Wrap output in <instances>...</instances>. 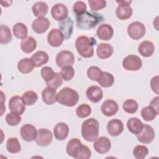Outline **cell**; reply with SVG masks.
Wrapping results in <instances>:
<instances>
[{
	"label": "cell",
	"instance_id": "1",
	"mask_svg": "<svg viewBox=\"0 0 159 159\" xmlns=\"http://www.w3.org/2000/svg\"><path fill=\"white\" fill-rule=\"evenodd\" d=\"M104 17L101 14L96 12H84L83 14L76 16V23L78 28L88 30L94 28L98 24L102 22Z\"/></svg>",
	"mask_w": 159,
	"mask_h": 159
},
{
	"label": "cell",
	"instance_id": "2",
	"mask_svg": "<svg viewBox=\"0 0 159 159\" xmlns=\"http://www.w3.org/2000/svg\"><path fill=\"white\" fill-rule=\"evenodd\" d=\"M96 40L93 37L85 35L79 36L75 42V47L78 53L83 58H91L94 55V45Z\"/></svg>",
	"mask_w": 159,
	"mask_h": 159
},
{
	"label": "cell",
	"instance_id": "3",
	"mask_svg": "<svg viewBox=\"0 0 159 159\" xmlns=\"http://www.w3.org/2000/svg\"><path fill=\"white\" fill-rule=\"evenodd\" d=\"M99 124L97 119L89 118L84 120L81 125V135L83 138L89 142H94L99 136Z\"/></svg>",
	"mask_w": 159,
	"mask_h": 159
},
{
	"label": "cell",
	"instance_id": "4",
	"mask_svg": "<svg viewBox=\"0 0 159 159\" xmlns=\"http://www.w3.org/2000/svg\"><path fill=\"white\" fill-rule=\"evenodd\" d=\"M78 101L79 95L77 91L69 87L62 88L57 95V101L67 107L75 106Z\"/></svg>",
	"mask_w": 159,
	"mask_h": 159
},
{
	"label": "cell",
	"instance_id": "5",
	"mask_svg": "<svg viewBox=\"0 0 159 159\" xmlns=\"http://www.w3.org/2000/svg\"><path fill=\"white\" fill-rule=\"evenodd\" d=\"M145 26L139 21L133 22L127 27V33L129 36L135 40L142 39L145 35Z\"/></svg>",
	"mask_w": 159,
	"mask_h": 159
},
{
	"label": "cell",
	"instance_id": "6",
	"mask_svg": "<svg viewBox=\"0 0 159 159\" xmlns=\"http://www.w3.org/2000/svg\"><path fill=\"white\" fill-rule=\"evenodd\" d=\"M75 56L73 53L68 50H61L58 52L55 58V62L60 68L67 66H72L75 63Z\"/></svg>",
	"mask_w": 159,
	"mask_h": 159
},
{
	"label": "cell",
	"instance_id": "7",
	"mask_svg": "<svg viewBox=\"0 0 159 159\" xmlns=\"http://www.w3.org/2000/svg\"><path fill=\"white\" fill-rule=\"evenodd\" d=\"M123 68L128 71H137L142 66L140 58L135 55H129L125 57L122 63Z\"/></svg>",
	"mask_w": 159,
	"mask_h": 159
},
{
	"label": "cell",
	"instance_id": "8",
	"mask_svg": "<svg viewBox=\"0 0 159 159\" xmlns=\"http://www.w3.org/2000/svg\"><path fill=\"white\" fill-rule=\"evenodd\" d=\"M9 109L12 113L22 115L25 110V105L22 97L19 96H13L9 101Z\"/></svg>",
	"mask_w": 159,
	"mask_h": 159
},
{
	"label": "cell",
	"instance_id": "9",
	"mask_svg": "<svg viewBox=\"0 0 159 159\" xmlns=\"http://www.w3.org/2000/svg\"><path fill=\"white\" fill-rule=\"evenodd\" d=\"M53 140V134L51 130L48 129H40L37 130V135L35 139L36 143L40 147L49 145Z\"/></svg>",
	"mask_w": 159,
	"mask_h": 159
},
{
	"label": "cell",
	"instance_id": "10",
	"mask_svg": "<svg viewBox=\"0 0 159 159\" xmlns=\"http://www.w3.org/2000/svg\"><path fill=\"white\" fill-rule=\"evenodd\" d=\"M155 137L154 129L148 124H143V129L140 134L137 135L138 141L144 144H148L153 142Z\"/></svg>",
	"mask_w": 159,
	"mask_h": 159
},
{
	"label": "cell",
	"instance_id": "11",
	"mask_svg": "<svg viewBox=\"0 0 159 159\" xmlns=\"http://www.w3.org/2000/svg\"><path fill=\"white\" fill-rule=\"evenodd\" d=\"M51 15L55 20L62 21L68 17V9L63 4L57 3L52 7Z\"/></svg>",
	"mask_w": 159,
	"mask_h": 159
},
{
	"label": "cell",
	"instance_id": "12",
	"mask_svg": "<svg viewBox=\"0 0 159 159\" xmlns=\"http://www.w3.org/2000/svg\"><path fill=\"white\" fill-rule=\"evenodd\" d=\"M20 134L24 140L27 142H30L35 140L37 135V130L33 125L26 124L21 127Z\"/></svg>",
	"mask_w": 159,
	"mask_h": 159
},
{
	"label": "cell",
	"instance_id": "13",
	"mask_svg": "<svg viewBox=\"0 0 159 159\" xmlns=\"http://www.w3.org/2000/svg\"><path fill=\"white\" fill-rule=\"evenodd\" d=\"M64 36L58 29H52L48 34L47 41L48 44L53 47L60 46L64 40Z\"/></svg>",
	"mask_w": 159,
	"mask_h": 159
},
{
	"label": "cell",
	"instance_id": "14",
	"mask_svg": "<svg viewBox=\"0 0 159 159\" xmlns=\"http://www.w3.org/2000/svg\"><path fill=\"white\" fill-rule=\"evenodd\" d=\"M93 147L96 152L99 154H104L107 153L111 147L110 140L106 137H100L98 138L94 142Z\"/></svg>",
	"mask_w": 159,
	"mask_h": 159
},
{
	"label": "cell",
	"instance_id": "15",
	"mask_svg": "<svg viewBox=\"0 0 159 159\" xmlns=\"http://www.w3.org/2000/svg\"><path fill=\"white\" fill-rule=\"evenodd\" d=\"M107 130L110 135L117 137L121 134L124 130L123 122L118 119H112L107 122Z\"/></svg>",
	"mask_w": 159,
	"mask_h": 159
},
{
	"label": "cell",
	"instance_id": "16",
	"mask_svg": "<svg viewBox=\"0 0 159 159\" xmlns=\"http://www.w3.org/2000/svg\"><path fill=\"white\" fill-rule=\"evenodd\" d=\"M119 109L118 104L112 99H107L101 105V110L102 113L107 117L114 116Z\"/></svg>",
	"mask_w": 159,
	"mask_h": 159
},
{
	"label": "cell",
	"instance_id": "17",
	"mask_svg": "<svg viewBox=\"0 0 159 159\" xmlns=\"http://www.w3.org/2000/svg\"><path fill=\"white\" fill-rule=\"evenodd\" d=\"M50 25V22L47 17H39L35 19L32 24V28L37 34H43L45 32Z\"/></svg>",
	"mask_w": 159,
	"mask_h": 159
},
{
	"label": "cell",
	"instance_id": "18",
	"mask_svg": "<svg viewBox=\"0 0 159 159\" xmlns=\"http://www.w3.org/2000/svg\"><path fill=\"white\" fill-rule=\"evenodd\" d=\"M73 25L74 23L71 17H67L58 23L59 30L63 34L65 39L68 40L71 38L73 31Z\"/></svg>",
	"mask_w": 159,
	"mask_h": 159
},
{
	"label": "cell",
	"instance_id": "19",
	"mask_svg": "<svg viewBox=\"0 0 159 159\" xmlns=\"http://www.w3.org/2000/svg\"><path fill=\"white\" fill-rule=\"evenodd\" d=\"M86 94L90 101L94 103H97L102 99L103 92L99 86L93 85L88 88L86 91Z\"/></svg>",
	"mask_w": 159,
	"mask_h": 159
},
{
	"label": "cell",
	"instance_id": "20",
	"mask_svg": "<svg viewBox=\"0 0 159 159\" xmlns=\"http://www.w3.org/2000/svg\"><path fill=\"white\" fill-rule=\"evenodd\" d=\"M96 35L100 40L107 41L113 37L114 29L111 25L103 24L98 27L96 30Z\"/></svg>",
	"mask_w": 159,
	"mask_h": 159
},
{
	"label": "cell",
	"instance_id": "21",
	"mask_svg": "<svg viewBox=\"0 0 159 159\" xmlns=\"http://www.w3.org/2000/svg\"><path fill=\"white\" fill-rule=\"evenodd\" d=\"M69 134V127L65 122H59L53 128V135L58 140H63L66 139Z\"/></svg>",
	"mask_w": 159,
	"mask_h": 159
},
{
	"label": "cell",
	"instance_id": "22",
	"mask_svg": "<svg viewBox=\"0 0 159 159\" xmlns=\"http://www.w3.org/2000/svg\"><path fill=\"white\" fill-rule=\"evenodd\" d=\"M114 52L113 47L107 43H101L96 48L97 56L101 59H107L111 57Z\"/></svg>",
	"mask_w": 159,
	"mask_h": 159
},
{
	"label": "cell",
	"instance_id": "23",
	"mask_svg": "<svg viewBox=\"0 0 159 159\" xmlns=\"http://www.w3.org/2000/svg\"><path fill=\"white\" fill-rule=\"evenodd\" d=\"M132 8L129 4H119L116 11V16L120 20L129 19L132 16Z\"/></svg>",
	"mask_w": 159,
	"mask_h": 159
},
{
	"label": "cell",
	"instance_id": "24",
	"mask_svg": "<svg viewBox=\"0 0 159 159\" xmlns=\"http://www.w3.org/2000/svg\"><path fill=\"white\" fill-rule=\"evenodd\" d=\"M56 89L47 86L42 92V98L43 102L47 105H52L57 101Z\"/></svg>",
	"mask_w": 159,
	"mask_h": 159
},
{
	"label": "cell",
	"instance_id": "25",
	"mask_svg": "<svg viewBox=\"0 0 159 159\" xmlns=\"http://www.w3.org/2000/svg\"><path fill=\"white\" fill-rule=\"evenodd\" d=\"M139 53L143 57H151L155 52L153 43L148 40L142 41L138 47Z\"/></svg>",
	"mask_w": 159,
	"mask_h": 159
},
{
	"label": "cell",
	"instance_id": "26",
	"mask_svg": "<svg viewBox=\"0 0 159 159\" xmlns=\"http://www.w3.org/2000/svg\"><path fill=\"white\" fill-rule=\"evenodd\" d=\"M127 127L130 132L137 135L142 130L143 124L137 117H131L127 122Z\"/></svg>",
	"mask_w": 159,
	"mask_h": 159
},
{
	"label": "cell",
	"instance_id": "27",
	"mask_svg": "<svg viewBox=\"0 0 159 159\" xmlns=\"http://www.w3.org/2000/svg\"><path fill=\"white\" fill-rule=\"evenodd\" d=\"M30 59L35 67H40L48 61L49 57L47 52L39 50L34 53Z\"/></svg>",
	"mask_w": 159,
	"mask_h": 159
},
{
	"label": "cell",
	"instance_id": "28",
	"mask_svg": "<svg viewBox=\"0 0 159 159\" xmlns=\"http://www.w3.org/2000/svg\"><path fill=\"white\" fill-rule=\"evenodd\" d=\"M20 48L23 52L30 53L37 48V41L33 37H27L21 41Z\"/></svg>",
	"mask_w": 159,
	"mask_h": 159
},
{
	"label": "cell",
	"instance_id": "29",
	"mask_svg": "<svg viewBox=\"0 0 159 159\" xmlns=\"http://www.w3.org/2000/svg\"><path fill=\"white\" fill-rule=\"evenodd\" d=\"M32 10L35 17H43L48 11V6L45 2L38 1L33 4Z\"/></svg>",
	"mask_w": 159,
	"mask_h": 159
},
{
	"label": "cell",
	"instance_id": "30",
	"mask_svg": "<svg viewBox=\"0 0 159 159\" xmlns=\"http://www.w3.org/2000/svg\"><path fill=\"white\" fill-rule=\"evenodd\" d=\"M34 67L33 62L31 59L29 58L21 59L17 63V69L19 71L23 74H27L32 72Z\"/></svg>",
	"mask_w": 159,
	"mask_h": 159
},
{
	"label": "cell",
	"instance_id": "31",
	"mask_svg": "<svg viewBox=\"0 0 159 159\" xmlns=\"http://www.w3.org/2000/svg\"><path fill=\"white\" fill-rule=\"evenodd\" d=\"M12 30L14 36L17 39L23 40L27 37V27L22 22H17L12 27Z\"/></svg>",
	"mask_w": 159,
	"mask_h": 159
},
{
	"label": "cell",
	"instance_id": "32",
	"mask_svg": "<svg viewBox=\"0 0 159 159\" xmlns=\"http://www.w3.org/2000/svg\"><path fill=\"white\" fill-rule=\"evenodd\" d=\"M140 114L142 118L145 121L149 122L154 120L156 118V117L158 115L159 113L152 106H148L144 107L141 110Z\"/></svg>",
	"mask_w": 159,
	"mask_h": 159
},
{
	"label": "cell",
	"instance_id": "33",
	"mask_svg": "<svg viewBox=\"0 0 159 159\" xmlns=\"http://www.w3.org/2000/svg\"><path fill=\"white\" fill-rule=\"evenodd\" d=\"M7 150L11 153H17L21 150V146L17 138L10 137L6 142Z\"/></svg>",
	"mask_w": 159,
	"mask_h": 159
},
{
	"label": "cell",
	"instance_id": "34",
	"mask_svg": "<svg viewBox=\"0 0 159 159\" xmlns=\"http://www.w3.org/2000/svg\"><path fill=\"white\" fill-rule=\"evenodd\" d=\"M91 157V151L86 145H81L75 152L73 155L75 159H88Z\"/></svg>",
	"mask_w": 159,
	"mask_h": 159
},
{
	"label": "cell",
	"instance_id": "35",
	"mask_svg": "<svg viewBox=\"0 0 159 159\" xmlns=\"http://www.w3.org/2000/svg\"><path fill=\"white\" fill-rule=\"evenodd\" d=\"M1 35H0V43L1 44H7L9 43L12 38V32L11 29L5 25H1Z\"/></svg>",
	"mask_w": 159,
	"mask_h": 159
},
{
	"label": "cell",
	"instance_id": "36",
	"mask_svg": "<svg viewBox=\"0 0 159 159\" xmlns=\"http://www.w3.org/2000/svg\"><path fill=\"white\" fill-rule=\"evenodd\" d=\"M81 145V140L77 138H73L69 140L66 147V152L68 155L73 157L75 152Z\"/></svg>",
	"mask_w": 159,
	"mask_h": 159
},
{
	"label": "cell",
	"instance_id": "37",
	"mask_svg": "<svg viewBox=\"0 0 159 159\" xmlns=\"http://www.w3.org/2000/svg\"><path fill=\"white\" fill-rule=\"evenodd\" d=\"M99 84L104 88L111 87L114 83V78L113 75L108 72L103 71L101 77L98 81Z\"/></svg>",
	"mask_w": 159,
	"mask_h": 159
},
{
	"label": "cell",
	"instance_id": "38",
	"mask_svg": "<svg viewBox=\"0 0 159 159\" xmlns=\"http://www.w3.org/2000/svg\"><path fill=\"white\" fill-rule=\"evenodd\" d=\"M138 107L139 105L137 102L132 99H128L125 100L122 104L124 111L129 114H134L136 112Z\"/></svg>",
	"mask_w": 159,
	"mask_h": 159
},
{
	"label": "cell",
	"instance_id": "39",
	"mask_svg": "<svg viewBox=\"0 0 159 159\" xmlns=\"http://www.w3.org/2000/svg\"><path fill=\"white\" fill-rule=\"evenodd\" d=\"M22 98L25 105L32 106L37 102L38 99V95L33 91H27L22 94Z\"/></svg>",
	"mask_w": 159,
	"mask_h": 159
},
{
	"label": "cell",
	"instance_id": "40",
	"mask_svg": "<svg viewBox=\"0 0 159 159\" xmlns=\"http://www.w3.org/2000/svg\"><path fill=\"white\" fill-rule=\"evenodd\" d=\"M101 68L96 66H91L87 70V76L92 81H98L102 74Z\"/></svg>",
	"mask_w": 159,
	"mask_h": 159
},
{
	"label": "cell",
	"instance_id": "41",
	"mask_svg": "<svg viewBox=\"0 0 159 159\" xmlns=\"http://www.w3.org/2000/svg\"><path fill=\"white\" fill-rule=\"evenodd\" d=\"M91 113V107L87 104H81L76 109V116L80 118L88 117Z\"/></svg>",
	"mask_w": 159,
	"mask_h": 159
},
{
	"label": "cell",
	"instance_id": "42",
	"mask_svg": "<svg viewBox=\"0 0 159 159\" xmlns=\"http://www.w3.org/2000/svg\"><path fill=\"white\" fill-rule=\"evenodd\" d=\"M148 154V149L146 146L138 145L133 150V155L137 159H143Z\"/></svg>",
	"mask_w": 159,
	"mask_h": 159
},
{
	"label": "cell",
	"instance_id": "43",
	"mask_svg": "<svg viewBox=\"0 0 159 159\" xmlns=\"http://www.w3.org/2000/svg\"><path fill=\"white\" fill-rule=\"evenodd\" d=\"M75 70L72 66H67L61 68L60 75L65 81H70L73 79L75 76Z\"/></svg>",
	"mask_w": 159,
	"mask_h": 159
},
{
	"label": "cell",
	"instance_id": "44",
	"mask_svg": "<svg viewBox=\"0 0 159 159\" xmlns=\"http://www.w3.org/2000/svg\"><path fill=\"white\" fill-rule=\"evenodd\" d=\"M55 72H54L53 70L51 67L47 66H43L40 71L41 76L46 83H48L52 80L55 76Z\"/></svg>",
	"mask_w": 159,
	"mask_h": 159
},
{
	"label": "cell",
	"instance_id": "45",
	"mask_svg": "<svg viewBox=\"0 0 159 159\" xmlns=\"http://www.w3.org/2000/svg\"><path fill=\"white\" fill-rule=\"evenodd\" d=\"M20 116L11 112L8 113L6 116V121L8 125L11 126H16L21 121Z\"/></svg>",
	"mask_w": 159,
	"mask_h": 159
},
{
	"label": "cell",
	"instance_id": "46",
	"mask_svg": "<svg viewBox=\"0 0 159 159\" xmlns=\"http://www.w3.org/2000/svg\"><path fill=\"white\" fill-rule=\"evenodd\" d=\"M88 4L92 11H97L104 8L107 2L104 0H88Z\"/></svg>",
	"mask_w": 159,
	"mask_h": 159
},
{
	"label": "cell",
	"instance_id": "47",
	"mask_svg": "<svg viewBox=\"0 0 159 159\" xmlns=\"http://www.w3.org/2000/svg\"><path fill=\"white\" fill-rule=\"evenodd\" d=\"M63 84V78H61V75L60 73L55 72L54 77L52 78V80L46 83V84L47 86L53 88L54 89H57L60 86H61Z\"/></svg>",
	"mask_w": 159,
	"mask_h": 159
},
{
	"label": "cell",
	"instance_id": "48",
	"mask_svg": "<svg viewBox=\"0 0 159 159\" xmlns=\"http://www.w3.org/2000/svg\"><path fill=\"white\" fill-rule=\"evenodd\" d=\"M86 9H87V7L85 2L81 1H76L73 6V12L76 15H80L81 14L84 13V12L86 11Z\"/></svg>",
	"mask_w": 159,
	"mask_h": 159
},
{
	"label": "cell",
	"instance_id": "49",
	"mask_svg": "<svg viewBox=\"0 0 159 159\" xmlns=\"http://www.w3.org/2000/svg\"><path fill=\"white\" fill-rule=\"evenodd\" d=\"M158 76L156 75L153 76L151 80H150V87L152 89V91L158 94L159 93V89H158Z\"/></svg>",
	"mask_w": 159,
	"mask_h": 159
},
{
	"label": "cell",
	"instance_id": "50",
	"mask_svg": "<svg viewBox=\"0 0 159 159\" xmlns=\"http://www.w3.org/2000/svg\"><path fill=\"white\" fill-rule=\"evenodd\" d=\"M158 99H159L158 96H156L154 98H153L152 100L150 101L149 106H152L153 109H155L159 113V111H158Z\"/></svg>",
	"mask_w": 159,
	"mask_h": 159
},
{
	"label": "cell",
	"instance_id": "51",
	"mask_svg": "<svg viewBox=\"0 0 159 159\" xmlns=\"http://www.w3.org/2000/svg\"><path fill=\"white\" fill-rule=\"evenodd\" d=\"M12 2V1H1V4L2 7H8L9 6H11V3Z\"/></svg>",
	"mask_w": 159,
	"mask_h": 159
},
{
	"label": "cell",
	"instance_id": "52",
	"mask_svg": "<svg viewBox=\"0 0 159 159\" xmlns=\"http://www.w3.org/2000/svg\"><path fill=\"white\" fill-rule=\"evenodd\" d=\"M117 3L118 4H129L132 2L131 1H116Z\"/></svg>",
	"mask_w": 159,
	"mask_h": 159
}]
</instances>
